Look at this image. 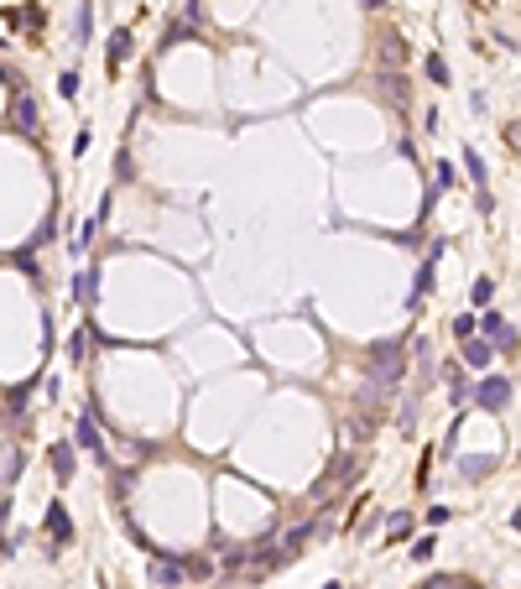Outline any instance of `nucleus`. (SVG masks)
<instances>
[{
	"label": "nucleus",
	"instance_id": "nucleus-18",
	"mask_svg": "<svg viewBox=\"0 0 521 589\" xmlns=\"http://www.w3.org/2000/svg\"><path fill=\"white\" fill-rule=\"evenodd\" d=\"M417 407H422V396H407L402 401V433H417Z\"/></svg>",
	"mask_w": 521,
	"mask_h": 589
},
{
	"label": "nucleus",
	"instance_id": "nucleus-24",
	"mask_svg": "<svg viewBox=\"0 0 521 589\" xmlns=\"http://www.w3.org/2000/svg\"><path fill=\"white\" fill-rule=\"evenodd\" d=\"M427 78H433V84H448V63L443 58H427Z\"/></svg>",
	"mask_w": 521,
	"mask_h": 589
},
{
	"label": "nucleus",
	"instance_id": "nucleus-11",
	"mask_svg": "<svg viewBox=\"0 0 521 589\" xmlns=\"http://www.w3.org/2000/svg\"><path fill=\"white\" fill-rule=\"evenodd\" d=\"M47 459H52V475L58 480H73V444H52Z\"/></svg>",
	"mask_w": 521,
	"mask_h": 589
},
{
	"label": "nucleus",
	"instance_id": "nucleus-4",
	"mask_svg": "<svg viewBox=\"0 0 521 589\" xmlns=\"http://www.w3.org/2000/svg\"><path fill=\"white\" fill-rule=\"evenodd\" d=\"M438 256H443V245H433L422 256V272H417V287H412V298H407V308H422V298L433 292V272H438Z\"/></svg>",
	"mask_w": 521,
	"mask_h": 589
},
{
	"label": "nucleus",
	"instance_id": "nucleus-5",
	"mask_svg": "<svg viewBox=\"0 0 521 589\" xmlns=\"http://www.w3.org/2000/svg\"><path fill=\"white\" fill-rule=\"evenodd\" d=\"M11 126L26 130V136L37 130V99L26 95V89H16V99H11Z\"/></svg>",
	"mask_w": 521,
	"mask_h": 589
},
{
	"label": "nucleus",
	"instance_id": "nucleus-17",
	"mask_svg": "<svg viewBox=\"0 0 521 589\" xmlns=\"http://www.w3.org/2000/svg\"><path fill=\"white\" fill-rule=\"evenodd\" d=\"M89 32H94V11L78 6V16H73V37H78V42H89Z\"/></svg>",
	"mask_w": 521,
	"mask_h": 589
},
{
	"label": "nucleus",
	"instance_id": "nucleus-28",
	"mask_svg": "<svg viewBox=\"0 0 521 589\" xmlns=\"http://www.w3.org/2000/svg\"><path fill=\"white\" fill-rule=\"evenodd\" d=\"M58 89H63V95L73 99V95H78V73H63V78H58Z\"/></svg>",
	"mask_w": 521,
	"mask_h": 589
},
{
	"label": "nucleus",
	"instance_id": "nucleus-26",
	"mask_svg": "<svg viewBox=\"0 0 521 589\" xmlns=\"http://www.w3.org/2000/svg\"><path fill=\"white\" fill-rule=\"evenodd\" d=\"M115 172H120V178H136V162H130V152H120V157H115Z\"/></svg>",
	"mask_w": 521,
	"mask_h": 589
},
{
	"label": "nucleus",
	"instance_id": "nucleus-12",
	"mask_svg": "<svg viewBox=\"0 0 521 589\" xmlns=\"http://www.w3.org/2000/svg\"><path fill=\"white\" fill-rule=\"evenodd\" d=\"M47 532H52V542H68V538H73L68 511H63V506H47Z\"/></svg>",
	"mask_w": 521,
	"mask_h": 589
},
{
	"label": "nucleus",
	"instance_id": "nucleus-21",
	"mask_svg": "<svg viewBox=\"0 0 521 589\" xmlns=\"http://www.w3.org/2000/svg\"><path fill=\"white\" fill-rule=\"evenodd\" d=\"M490 298H496V282L479 277V282H474V308H490Z\"/></svg>",
	"mask_w": 521,
	"mask_h": 589
},
{
	"label": "nucleus",
	"instance_id": "nucleus-13",
	"mask_svg": "<svg viewBox=\"0 0 521 589\" xmlns=\"http://www.w3.org/2000/svg\"><path fill=\"white\" fill-rule=\"evenodd\" d=\"M470 386H474V381H464L459 365H448V401H453V407H464V401H470Z\"/></svg>",
	"mask_w": 521,
	"mask_h": 589
},
{
	"label": "nucleus",
	"instance_id": "nucleus-1",
	"mask_svg": "<svg viewBox=\"0 0 521 589\" xmlns=\"http://www.w3.org/2000/svg\"><path fill=\"white\" fill-rule=\"evenodd\" d=\"M370 370H376V386H396V381H402V370H407V350H402V339H381V344H370Z\"/></svg>",
	"mask_w": 521,
	"mask_h": 589
},
{
	"label": "nucleus",
	"instance_id": "nucleus-9",
	"mask_svg": "<svg viewBox=\"0 0 521 589\" xmlns=\"http://www.w3.org/2000/svg\"><path fill=\"white\" fill-rule=\"evenodd\" d=\"M459 355H464V365H490V355H496V344H490V339H464L459 344Z\"/></svg>",
	"mask_w": 521,
	"mask_h": 589
},
{
	"label": "nucleus",
	"instance_id": "nucleus-8",
	"mask_svg": "<svg viewBox=\"0 0 521 589\" xmlns=\"http://www.w3.org/2000/svg\"><path fill=\"white\" fill-rule=\"evenodd\" d=\"M73 298L84 303V308H94V303H99V266L78 272V282H73Z\"/></svg>",
	"mask_w": 521,
	"mask_h": 589
},
{
	"label": "nucleus",
	"instance_id": "nucleus-14",
	"mask_svg": "<svg viewBox=\"0 0 521 589\" xmlns=\"http://www.w3.org/2000/svg\"><path fill=\"white\" fill-rule=\"evenodd\" d=\"M464 167H470V178H474V188H485L490 183V172H485V157L474 152V146H464Z\"/></svg>",
	"mask_w": 521,
	"mask_h": 589
},
{
	"label": "nucleus",
	"instance_id": "nucleus-10",
	"mask_svg": "<svg viewBox=\"0 0 521 589\" xmlns=\"http://www.w3.org/2000/svg\"><path fill=\"white\" fill-rule=\"evenodd\" d=\"M152 579L162 584V589H178V584H183V564H172V558H162V553H157V564H152Z\"/></svg>",
	"mask_w": 521,
	"mask_h": 589
},
{
	"label": "nucleus",
	"instance_id": "nucleus-29",
	"mask_svg": "<svg viewBox=\"0 0 521 589\" xmlns=\"http://www.w3.org/2000/svg\"><path fill=\"white\" fill-rule=\"evenodd\" d=\"M365 6H370V11H386V0H365Z\"/></svg>",
	"mask_w": 521,
	"mask_h": 589
},
{
	"label": "nucleus",
	"instance_id": "nucleus-27",
	"mask_svg": "<svg viewBox=\"0 0 521 589\" xmlns=\"http://www.w3.org/2000/svg\"><path fill=\"white\" fill-rule=\"evenodd\" d=\"M448 516H453V506H433V511H427V521H433V527H443Z\"/></svg>",
	"mask_w": 521,
	"mask_h": 589
},
{
	"label": "nucleus",
	"instance_id": "nucleus-30",
	"mask_svg": "<svg viewBox=\"0 0 521 589\" xmlns=\"http://www.w3.org/2000/svg\"><path fill=\"white\" fill-rule=\"evenodd\" d=\"M324 589H344V584H339V579H333V584H324Z\"/></svg>",
	"mask_w": 521,
	"mask_h": 589
},
{
	"label": "nucleus",
	"instance_id": "nucleus-23",
	"mask_svg": "<svg viewBox=\"0 0 521 589\" xmlns=\"http://www.w3.org/2000/svg\"><path fill=\"white\" fill-rule=\"evenodd\" d=\"M381 89H386V95H391L396 104H402L407 95H402V78H396V73H381Z\"/></svg>",
	"mask_w": 521,
	"mask_h": 589
},
{
	"label": "nucleus",
	"instance_id": "nucleus-16",
	"mask_svg": "<svg viewBox=\"0 0 521 589\" xmlns=\"http://www.w3.org/2000/svg\"><path fill=\"white\" fill-rule=\"evenodd\" d=\"M125 58H130V32H115L110 37V68H120Z\"/></svg>",
	"mask_w": 521,
	"mask_h": 589
},
{
	"label": "nucleus",
	"instance_id": "nucleus-7",
	"mask_svg": "<svg viewBox=\"0 0 521 589\" xmlns=\"http://www.w3.org/2000/svg\"><path fill=\"white\" fill-rule=\"evenodd\" d=\"M318 532V521H308V527H292V532H282V547H276V564H282V558H298L302 553V542H308Z\"/></svg>",
	"mask_w": 521,
	"mask_h": 589
},
{
	"label": "nucleus",
	"instance_id": "nucleus-3",
	"mask_svg": "<svg viewBox=\"0 0 521 589\" xmlns=\"http://www.w3.org/2000/svg\"><path fill=\"white\" fill-rule=\"evenodd\" d=\"M73 444H78V449H89L99 464H110V449H104V438H99V427H94V412H84V418L73 423Z\"/></svg>",
	"mask_w": 521,
	"mask_h": 589
},
{
	"label": "nucleus",
	"instance_id": "nucleus-22",
	"mask_svg": "<svg viewBox=\"0 0 521 589\" xmlns=\"http://www.w3.org/2000/svg\"><path fill=\"white\" fill-rule=\"evenodd\" d=\"M407 527H412V511H391V521H386V532H391V538H402Z\"/></svg>",
	"mask_w": 521,
	"mask_h": 589
},
{
	"label": "nucleus",
	"instance_id": "nucleus-25",
	"mask_svg": "<svg viewBox=\"0 0 521 589\" xmlns=\"http://www.w3.org/2000/svg\"><path fill=\"white\" fill-rule=\"evenodd\" d=\"M453 188V162H438V183H433V193H443Z\"/></svg>",
	"mask_w": 521,
	"mask_h": 589
},
{
	"label": "nucleus",
	"instance_id": "nucleus-19",
	"mask_svg": "<svg viewBox=\"0 0 521 589\" xmlns=\"http://www.w3.org/2000/svg\"><path fill=\"white\" fill-rule=\"evenodd\" d=\"M459 470H464V475H470V480H485L490 470H496V459H464V464H459Z\"/></svg>",
	"mask_w": 521,
	"mask_h": 589
},
{
	"label": "nucleus",
	"instance_id": "nucleus-20",
	"mask_svg": "<svg viewBox=\"0 0 521 589\" xmlns=\"http://www.w3.org/2000/svg\"><path fill=\"white\" fill-rule=\"evenodd\" d=\"M433 553H438V538H417L412 542V564H427Z\"/></svg>",
	"mask_w": 521,
	"mask_h": 589
},
{
	"label": "nucleus",
	"instance_id": "nucleus-2",
	"mask_svg": "<svg viewBox=\"0 0 521 589\" xmlns=\"http://www.w3.org/2000/svg\"><path fill=\"white\" fill-rule=\"evenodd\" d=\"M470 396H474L485 412H505V407H511V396H516V381H511V376H485V381L470 386Z\"/></svg>",
	"mask_w": 521,
	"mask_h": 589
},
{
	"label": "nucleus",
	"instance_id": "nucleus-6",
	"mask_svg": "<svg viewBox=\"0 0 521 589\" xmlns=\"http://www.w3.org/2000/svg\"><path fill=\"white\" fill-rule=\"evenodd\" d=\"M479 329H485L490 339L501 344V350H511V344H516V329H511V318H501V313H485V318H479Z\"/></svg>",
	"mask_w": 521,
	"mask_h": 589
},
{
	"label": "nucleus",
	"instance_id": "nucleus-15",
	"mask_svg": "<svg viewBox=\"0 0 521 589\" xmlns=\"http://www.w3.org/2000/svg\"><path fill=\"white\" fill-rule=\"evenodd\" d=\"M381 63H391V68H396V63H407V42H402V37H386V42H381Z\"/></svg>",
	"mask_w": 521,
	"mask_h": 589
}]
</instances>
